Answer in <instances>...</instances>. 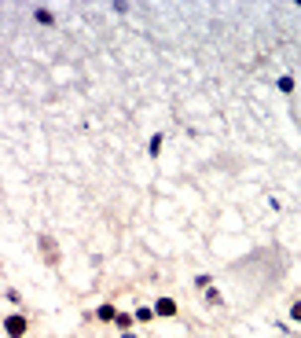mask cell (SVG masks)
<instances>
[{"mask_svg":"<svg viewBox=\"0 0 301 338\" xmlns=\"http://www.w3.org/2000/svg\"><path fill=\"white\" fill-rule=\"evenodd\" d=\"M96 316H99V320H114L118 313H114V305H99V313H96Z\"/></svg>","mask_w":301,"mask_h":338,"instance_id":"obj_4","label":"cell"},{"mask_svg":"<svg viewBox=\"0 0 301 338\" xmlns=\"http://www.w3.org/2000/svg\"><path fill=\"white\" fill-rule=\"evenodd\" d=\"M125 338H133V335H125Z\"/></svg>","mask_w":301,"mask_h":338,"instance_id":"obj_8","label":"cell"},{"mask_svg":"<svg viewBox=\"0 0 301 338\" xmlns=\"http://www.w3.org/2000/svg\"><path fill=\"white\" fill-rule=\"evenodd\" d=\"M114 324L121 327V331H125V327H129V324H133V313H118V316H114Z\"/></svg>","mask_w":301,"mask_h":338,"instance_id":"obj_5","label":"cell"},{"mask_svg":"<svg viewBox=\"0 0 301 338\" xmlns=\"http://www.w3.org/2000/svg\"><path fill=\"white\" fill-rule=\"evenodd\" d=\"M290 316H294V320H298V324H301V302H298V305H294V309H290Z\"/></svg>","mask_w":301,"mask_h":338,"instance_id":"obj_7","label":"cell"},{"mask_svg":"<svg viewBox=\"0 0 301 338\" xmlns=\"http://www.w3.org/2000/svg\"><path fill=\"white\" fill-rule=\"evenodd\" d=\"M154 313L158 316H176V302H173V298H158V302H154Z\"/></svg>","mask_w":301,"mask_h":338,"instance_id":"obj_2","label":"cell"},{"mask_svg":"<svg viewBox=\"0 0 301 338\" xmlns=\"http://www.w3.org/2000/svg\"><path fill=\"white\" fill-rule=\"evenodd\" d=\"M4 331L11 335V338H22V335H26V320H22L18 313H15V316H7V320H4Z\"/></svg>","mask_w":301,"mask_h":338,"instance_id":"obj_1","label":"cell"},{"mask_svg":"<svg viewBox=\"0 0 301 338\" xmlns=\"http://www.w3.org/2000/svg\"><path fill=\"white\" fill-rule=\"evenodd\" d=\"M33 18H37V22H52V11H48V7H37Z\"/></svg>","mask_w":301,"mask_h":338,"instance_id":"obj_6","label":"cell"},{"mask_svg":"<svg viewBox=\"0 0 301 338\" xmlns=\"http://www.w3.org/2000/svg\"><path fill=\"white\" fill-rule=\"evenodd\" d=\"M41 250H44V257H48V261H59V250H55V239H48V236H44V239H41Z\"/></svg>","mask_w":301,"mask_h":338,"instance_id":"obj_3","label":"cell"}]
</instances>
